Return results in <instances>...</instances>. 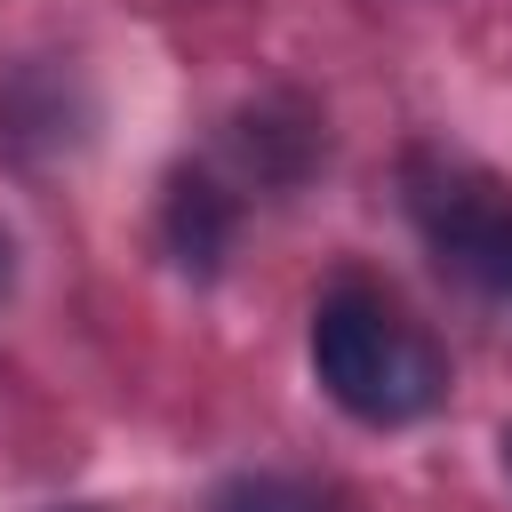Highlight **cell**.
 <instances>
[{
	"instance_id": "cell-1",
	"label": "cell",
	"mask_w": 512,
	"mask_h": 512,
	"mask_svg": "<svg viewBox=\"0 0 512 512\" xmlns=\"http://www.w3.org/2000/svg\"><path fill=\"white\" fill-rule=\"evenodd\" d=\"M312 376L360 424H416L448 400L440 344L368 280H336L312 304Z\"/></svg>"
},
{
	"instance_id": "cell-2",
	"label": "cell",
	"mask_w": 512,
	"mask_h": 512,
	"mask_svg": "<svg viewBox=\"0 0 512 512\" xmlns=\"http://www.w3.org/2000/svg\"><path fill=\"white\" fill-rule=\"evenodd\" d=\"M400 192H408V216H416L424 248L464 288L512 304V184L456 160V152H408Z\"/></svg>"
},
{
	"instance_id": "cell-3",
	"label": "cell",
	"mask_w": 512,
	"mask_h": 512,
	"mask_svg": "<svg viewBox=\"0 0 512 512\" xmlns=\"http://www.w3.org/2000/svg\"><path fill=\"white\" fill-rule=\"evenodd\" d=\"M168 248H176V264L184 272H216L224 264V248H232V232H240V200L216 184V176H176L168 184Z\"/></svg>"
},
{
	"instance_id": "cell-4",
	"label": "cell",
	"mask_w": 512,
	"mask_h": 512,
	"mask_svg": "<svg viewBox=\"0 0 512 512\" xmlns=\"http://www.w3.org/2000/svg\"><path fill=\"white\" fill-rule=\"evenodd\" d=\"M208 512H336V496L320 480H296V472H240L216 488Z\"/></svg>"
},
{
	"instance_id": "cell-5",
	"label": "cell",
	"mask_w": 512,
	"mask_h": 512,
	"mask_svg": "<svg viewBox=\"0 0 512 512\" xmlns=\"http://www.w3.org/2000/svg\"><path fill=\"white\" fill-rule=\"evenodd\" d=\"M8 272H16V256H8V232H0V296H8Z\"/></svg>"
},
{
	"instance_id": "cell-6",
	"label": "cell",
	"mask_w": 512,
	"mask_h": 512,
	"mask_svg": "<svg viewBox=\"0 0 512 512\" xmlns=\"http://www.w3.org/2000/svg\"><path fill=\"white\" fill-rule=\"evenodd\" d=\"M504 448H512V440H504Z\"/></svg>"
}]
</instances>
